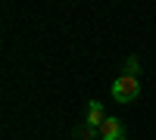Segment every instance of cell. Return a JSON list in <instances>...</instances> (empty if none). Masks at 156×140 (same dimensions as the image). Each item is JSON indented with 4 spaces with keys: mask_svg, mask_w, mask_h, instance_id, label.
Instances as JSON below:
<instances>
[{
    "mask_svg": "<svg viewBox=\"0 0 156 140\" xmlns=\"http://www.w3.org/2000/svg\"><path fill=\"white\" fill-rule=\"evenodd\" d=\"M125 125L119 118H106L103 121V128H100V140H125Z\"/></svg>",
    "mask_w": 156,
    "mask_h": 140,
    "instance_id": "cell-2",
    "label": "cell"
},
{
    "mask_svg": "<svg viewBox=\"0 0 156 140\" xmlns=\"http://www.w3.org/2000/svg\"><path fill=\"white\" fill-rule=\"evenodd\" d=\"M122 75H134V78H137V75H140V59L137 56H128L125 59V72Z\"/></svg>",
    "mask_w": 156,
    "mask_h": 140,
    "instance_id": "cell-3",
    "label": "cell"
},
{
    "mask_svg": "<svg viewBox=\"0 0 156 140\" xmlns=\"http://www.w3.org/2000/svg\"><path fill=\"white\" fill-rule=\"evenodd\" d=\"M109 94H112L115 103H134L140 97V81L134 75H119V78L109 84Z\"/></svg>",
    "mask_w": 156,
    "mask_h": 140,
    "instance_id": "cell-1",
    "label": "cell"
}]
</instances>
